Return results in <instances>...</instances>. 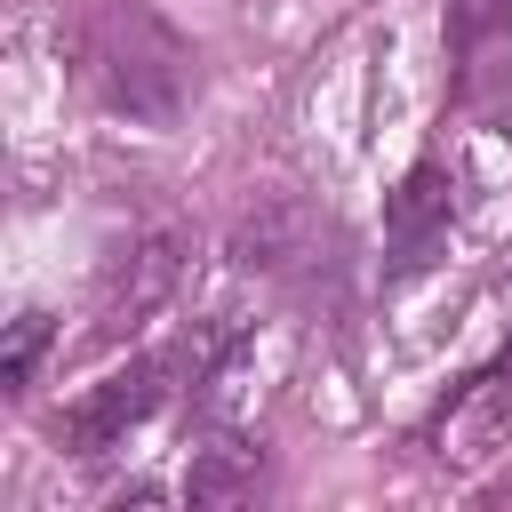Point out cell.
I'll return each instance as SVG.
<instances>
[{"mask_svg":"<svg viewBox=\"0 0 512 512\" xmlns=\"http://www.w3.org/2000/svg\"><path fill=\"white\" fill-rule=\"evenodd\" d=\"M64 56L80 88L136 128H176L200 96V48L152 0H88L64 24Z\"/></svg>","mask_w":512,"mask_h":512,"instance_id":"1","label":"cell"},{"mask_svg":"<svg viewBox=\"0 0 512 512\" xmlns=\"http://www.w3.org/2000/svg\"><path fill=\"white\" fill-rule=\"evenodd\" d=\"M176 280H184V232H168V224L128 232V240L104 256V272H96V336L120 344V336H136L144 320H160L168 296H176Z\"/></svg>","mask_w":512,"mask_h":512,"instance_id":"2","label":"cell"},{"mask_svg":"<svg viewBox=\"0 0 512 512\" xmlns=\"http://www.w3.org/2000/svg\"><path fill=\"white\" fill-rule=\"evenodd\" d=\"M328 248H336L328 216H312L296 192H264V200L232 224V256H240L248 272H264V280H288V288H304V280L328 264Z\"/></svg>","mask_w":512,"mask_h":512,"instance_id":"3","label":"cell"},{"mask_svg":"<svg viewBox=\"0 0 512 512\" xmlns=\"http://www.w3.org/2000/svg\"><path fill=\"white\" fill-rule=\"evenodd\" d=\"M168 368L176 360H160V352H144V360H128V368H112L104 384H88L64 416H56V440L72 448V456H104V448H120L160 400H168Z\"/></svg>","mask_w":512,"mask_h":512,"instance_id":"4","label":"cell"},{"mask_svg":"<svg viewBox=\"0 0 512 512\" xmlns=\"http://www.w3.org/2000/svg\"><path fill=\"white\" fill-rule=\"evenodd\" d=\"M448 88L472 112L512 104V0H448Z\"/></svg>","mask_w":512,"mask_h":512,"instance_id":"5","label":"cell"},{"mask_svg":"<svg viewBox=\"0 0 512 512\" xmlns=\"http://www.w3.org/2000/svg\"><path fill=\"white\" fill-rule=\"evenodd\" d=\"M504 440H512V352L488 360L472 384H456V400L432 416L424 448H432V464H480Z\"/></svg>","mask_w":512,"mask_h":512,"instance_id":"6","label":"cell"},{"mask_svg":"<svg viewBox=\"0 0 512 512\" xmlns=\"http://www.w3.org/2000/svg\"><path fill=\"white\" fill-rule=\"evenodd\" d=\"M384 232H392V256H408V264L448 232V176H440V160H424V168H408V176H400Z\"/></svg>","mask_w":512,"mask_h":512,"instance_id":"7","label":"cell"},{"mask_svg":"<svg viewBox=\"0 0 512 512\" xmlns=\"http://www.w3.org/2000/svg\"><path fill=\"white\" fill-rule=\"evenodd\" d=\"M256 488H264V456H256V448H240V440L200 448V456H192V472H184V496H192V504H248Z\"/></svg>","mask_w":512,"mask_h":512,"instance_id":"8","label":"cell"},{"mask_svg":"<svg viewBox=\"0 0 512 512\" xmlns=\"http://www.w3.org/2000/svg\"><path fill=\"white\" fill-rule=\"evenodd\" d=\"M48 312H16L8 320V352H0V384L8 392H32V368H40V352H48Z\"/></svg>","mask_w":512,"mask_h":512,"instance_id":"9","label":"cell"},{"mask_svg":"<svg viewBox=\"0 0 512 512\" xmlns=\"http://www.w3.org/2000/svg\"><path fill=\"white\" fill-rule=\"evenodd\" d=\"M480 504H512V472H504V480H488V488H480Z\"/></svg>","mask_w":512,"mask_h":512,"instance_id":"10","label":"cell"}]
</instances>
